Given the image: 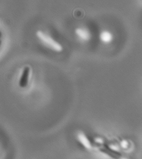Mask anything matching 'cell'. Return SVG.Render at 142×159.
<instances>
[{
	"label": "cell",
	"instance_id": "8992f818",
	"mask_svg": "<svg viewBox=\"0 0 142 159\" xmlns=\"http://www.w3.org/2000/svg\"><path fill=\"white\" fill-rule=\"evenodd\" d=\"M127 143H126V142H124L122 143V146L123 147H125L126 146H127Z\"/></svg>",
	"mask_w": 142,
	"mask_h": 159
},
{
	"label": "cell",
	"instance_id": "6da1fadb",
	"mask_svg": "<svg viewBox=\"0 0 142 159\" xmlns=\"http://www.w3.org/2000/svg\"><path fill=\"white\" fill-rule=\"evenodd\" d=\"M37 35L44 43L53 50L58 52L62 51L63 47L62 45L51 37L44 34L41 31L38 32Z\"/></svg>",
	"mask_w": 142,
	"mask_h": 159
},
{
	"label": "cell",
	"instance_id": "7a4b0ae2",
	"mask_svg": "<svg viewBox=\"0 0 142 159\" xmlns=\"http://www.w3.org/2000/svg\"><path fill=\"white\" fill-rule=\"evenodd\" d=\"M75 33L78 38L83 42L89 41L91 38V33L86 28H77L75 30Z\"/></svg>",
	"mask_w": 142,
	"mask_h": 159
},
{
	"label": "cell",
	"instance_id": "52a82bcc",
	"mask_svg": "<svg viewBox=\"0 0 142 159\" xmlns=\"http://www.w3.org/2000/svg\"><path fill=\"white\" fill-rule=\"evenodd\" d=\"M2 36V32H1V31H0V38H1Z\"/></svg>",
	"mask_w": 142,
	"mask_h": 159
},
{
	"label": "cell",
	"instance_id": "5b68a950",
	"mask_svg": "<svg viewBox=\"0 0 142 159\" xmlns=\"http://www.w3.org/2000/svg\"><path fill=\"white\" fill-rule=\"evenodd\" d=\"M80 140H81L82 143H83L86 145V147H89V143L87 139H86V138H85L84 136H83V135H81L80 136Z\"/></svg>",
	"mask_w": 142,
	"mask_h": 159
},
{
	"label": "cell",
	"instance_id": "ba28073f",
	"mask_svg": "<svg viewBox=\"0 0 142 159\" xmlns=\"http://www.w3.org/2000/svg\"><path fill=\"white\" fill-rule=\"evenodd\" d=\"M2 41H1V39H0V47H1V45H2Z\"/></svg>",
	"mask_w": 142,
	"mask_h": 159
},
{
	"label": "cell",
	"instance_id": "277c9868",
	"mask_svg": "<svg viewBox=\"0 0 142 159\" xmlns=\"http://www.w3.org/2000/svg\"><path fill=\"white\" fill-rule=\"evenodd\" d=\"M100 39L104 43H109L113 40V35L112 33L108 31H103L100 33Z\"/></svg>",
	"mask_w": 142,
	"mask_h": 159
},
{
	"label": "cell",
	"instance_id": "3957f363",
	"mask_svg": "<svg viewBox=\"0 0 142 159\" xmlns=\"http://www.w3.org/2000/svg\"><path fill=\"white\" fill-rule=\"evenodd\" d=\"M30 73V68L26 66L23 69L21 76L20 79L19 85L21 88H25L26 87L28 83V77Z\"/></svg>",
	"mask_w": 142,
	"mask_h": 159
}]
</instances>
